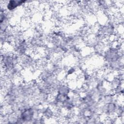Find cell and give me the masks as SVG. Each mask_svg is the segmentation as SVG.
<instances>
[{
  "mask_svg": "<svg viewBox=\"0 0 124 124\" xmlns=\"http://www.w3.org/2000/svg\"><path fill=\"white\" fill-rule=\"evenodd\" d=\"M26 1H19V0H10L7 2L6 7L9 12L14 10L17 7L25 4Z\"/></svg>",
  "mask_w": 124,
  "mask_h": 124,
  "instance_id": "obj_1",
  "label": "cell"
}]
</instances>
